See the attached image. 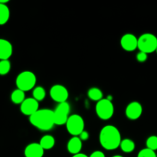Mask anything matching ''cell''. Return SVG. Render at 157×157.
I'll return each mask as SVG.
<instances>
[{"label": "cell", "mask_w": 157, "mask_h": 157, "mask_svg": "<svg viewBox=\"0 0 157 157\" xmlns=\"http://www.w3.org/2000/svg\"><path fill=\"white\" fill-rule=\"evenodd\" d=\"M50 96L53 101H56L58 104H61V103L67 102L69 93L67 89L64 86L61 84H55L51 88Z\"/></svg>", "instance_id": "obj_8"}, {"label": "cell", "mask_w": 157, "mask_h": 157, "mask_svg": "<svg viewBox=\"0 0 157 157\" xmlns=\"http://www.w3.org/2000/svg\"><path fill=\"white\" fill-rule=\"evenodd\" d=\"M36 81V76L33 72L25 71L21 72L17 76L15 84H16L17 88L25 92L35 87Z\"/></svg>", "instance_id": "obj_3"}, {"label": "cell", "mask_w": 157, "mask_h": 157, "mask_svg": "<svg viewBox=\"0 0 157 157\" xmlns=\"http://www.w3.org/2000/svg\"><path fill=\"white\" fill-rule=\"evenodd\" d=\"M113 157H123L122 156H120V155H116V156H113Z\"/></svg>", "instance_id": "obj_28"}, {"label": "cell", "mask_w": 157, "mask_h": 157, "mask_svg": "<svg viewBox=\"0 0 157 157\" xmlns=\"http://www.w3.org/2000/svg\"><path fill=\"white\" fill-rule=\"evenodd\" d=\"M147 148L150 149V150H157V136H151L150 137H148V139L147 140Z\"/></svg>", "instance_id": "obj_22"}, {"label": "cell", "mask_w": 157, "mask_h": 157, "mask_svg": "<svg viewBox=\"0 0 157 157\" xmlns=\"http://www.w3.org/2000/svg\"><path fill=\"white\" fill-rule=\"evenodd\" d=\"M88 98L94 101H100L103 99V93L98 87H92L87 92Z\"/></svg>", "instance_id": "obj_19"}, {"label": "cell", "mask_w": 157, "mask_h": 157, "mask_svg": "<svg viewBox=\"0 0 157 157\" xmlns=\"http://www.w3.org/2000/svg\"><path fill=\"white\" fill-rule=\"evenodd\" d=\"M38 107H39L38 101H36L35 98H25V100L21 104L20 110L23 114L31 117L39 110Z\"/></svg>", "instance_id": "obj_9"}, {"label": "cell", "mask_w": 157, "mask_h": 157, "mask_svg": "<svg viewBox=\"0 0 157 157\" xmlns=\"http://www.w3.org/2000/svg\"><path fill=\"white\" fill-rule=\"evenodd\" d=\"M72 157H89V156H87V155H85V154H84V153H78V154H75V155H74Z\"/></svg>", "instance_id": "obj_27"}, {"label": "cell", "mask_w": 157, "mask_h": 157, "mask_svg": "<svg viewBox=\"0 0 157 157\" xmlns=\"http://www.w3.org/2000/svg\"><path fill=\"white\" fill-rule=\"evenodd\" d=\"M99 140L101 145L107 150L117 149L122 141L119 130L113 125H107L100 132Z\"/></svg>", "instance_id": "obj_1"}, {"label": "cell", "mask_w": 157, "mask_h": 157, "mask_svg": "<svg viewBox=\"0 0 157 157\" xmlns=\"http://www.w3.org/2000/svg\"><path fill=\"white\" fill-rule=\"evenodd\" d=\"M89 157H106V156L103 152L98 150V151H94V153H92L91 155H90Z\"/></svg>", "instance_id": "obj_26"}, {"label": "cell", "mask_w": 157, "mask_h": 157, "mask_svg": "<svg viewBox=\"0 0 157 157\" xmlns=\"http://www.w3.org/2000/svg\"><path fill=\"white\" fill-rule=\"evenodd\" d=\"M121 44L127 52H133L138 48V38L133 34H126L121 38Z\"/></svg>", "instance_id": "obj_11"}, {"label": "cell", "mask_w": 157, "mask_h": 157, "mask_svg": "<svg viewBox=\"0 0 157 157\" xmlns=\"http://www.w3.org/2000/svg\"><path fill=\"white\" fill-rule=\"evenodd\" d=\"M120 147L124 153H132L135 149V144L132 140L124 139L121 141Z\"/></svg>", "instance_id": "obj_18"}, {"label": "cell", "mask_w": 157, "mask_h": 157, "mask_svg": "<svg viewBox=\"0 0 157 157\" xmlns=\"http://www.w3.org/2000/svg\"><path fill=\"white\" fill-rule=\"evenodd\" d=\"M95 110L98 117L104 121H107L113 117L114 107L111 101L105 98L98 101L95 107Z\"/></svg>", "instance_id": "obj_5"}, {"label": "cell", "mask_w": 157, "mask_h": 157, "mask_svg": "<svg viewBox=\"0 0 157 157\" xmlns=\"http://www.w3.org/2000/svg\"><path fill=\"white\" fill-rule=\"evenodd\" d=\"M143 113V107L137 101L130 103L126 108L125 113L128 119L135 121L140 118Z\"/></svg>", "instance_id": "obj_10"}, {"label": "cell", "mask_w": 157, "mask_h": 157, "mask_svg": "<svg viewBox=\"0 0 157 157\" xmlns=\"http://www.w3.org/2000/svg\"><path fill=\"white\" fill-rule=\"evenodd\" d=\"M32 94H33V98H35L36 101H43L44 99V98H45L46 92L44 87H41V86H38V87H36L34 88Z\"/></svg>", "instance_id": "obj_20"}, {"label": "cell", "mask_w": 157, "mask_h": 157, "mask_svg": "<svg viewBox=\"0 0 157 157\" xmlns=\"http://www.w3.org/2000/svg\"><path fill=\"white\" fill-rule=\"evenodd\" d=\"M11 100L15 104H21L23 101L25 100V92L17 88L16 90H13L11 94Z\"/></svg>", "instance_id": "obj_17"}, {"label": "cell", "mask_w": 157, "mask_h": 157, "mask_svg": "<svg viewBox=\"0 0 157 157\" xmlns=\"http://www.w3.org/2000/svg\"><path fill=\"white\" fill-rule=\"evenodd\" d=\"M78 136H79L80 139L81 140V141H86L88 140L89 133H87V131H85V130H84V131H83Z\"/></svg>", "instance_id": "obj_25"}, {"label": "cell", "mask_w": 157, "mask_h": 157, "mask_svg": "<svg viewBox=\"0 0 157 157\" xmlns=\"http://www.w3.org/2000/svg\"><path fill=\"white\" fill-rule=\"evenodd\" d=\"M137 157H157V154L153 150L145 148L139 152Z\"/></svg>", "instance_id": "obj_23"}, {"label": "cell", "mask_w": 157, "mask_h": 157, "mask_svg": "<svg viewBox=\"0 0 157 157\" xmlns=\"http://www.w3.org/2000/svg\"><path fill=\"white\" fill-rule=\"evenodd\" d=\"M66 127L71 135L78 136L84 130V119L78 114L71 115L67 121Z\"/></svg>", "instance_id": "obj_6"}, {"label": "cell", "mask_w": 157, "mask_h": 157, "mask_svg": "<svg viewBox=\"0 0 157 157\" xmlns=\"http://www.w3.org/2000/svg\"><path fill=\"white\" fill-rule=\"evenodd\" d=\"M10 17V11L6 4L0 3V25H3L9 21Z\"/></svg>", "instance_id": "obj_16"}, {"label": "cell", "mask_w": 157, "mask_h": 157, "mask_svg": "<svg viewBox=\"0 0 157 157\" xmlns=\"http://www.w3.org/2000/svg\"><path fill=\"white\" fill-rule=\"evenodd\" d=\"M44 150L39 144L32 143L25 147L24 154L25 157H42L44 156Z\"/></svg>", "instance_id": "obj_12"}, {"label": "cell", "mask_w": 157, "mask_h": 157, "mask_svg": "<svg viewBox=\"0 0 157 157\" xmlns=\"http://www.w3.org/2000/svg\"><path fill=\"white\" fill-rule=\"evenodd\" d=\"M12 45L8 40L0 38V61L9 60L12 55Z\"/></svg>", "instance_id": "obj_13"}, {"label": "cell", "mask_w": 157, "mask_h": 157, "mask_svg": "<svg viewBox=\"0 0 157 157\" xmlns=\"http://www.w3.org/2000/svg\"><path fill=\"white\" fill-rule=\"evenodd\" d=\"M29 121L38 130L42 131L50 130L55 125L54 110L49 109L38 110L36 113L29 117Z\"/></svg>", "instance_id": "obj_2"}, {"label": "cell", "mask_w": 157, "mask_h": 157, "mask_svg": "<svg viewBox=\"0 0 157 157\" xmlns=\"http://www.w3.org/2000/svg\"><path fill=\"white\" fill-rule=\"evenodd\" d=\"M136 60L139 62H145L147 60V54L144 53L143 52H140L139 53L136 55Z\"/></svg>", "instance_id": "obj_24"}, {"label": "cell", "mask_w": 157, "mask_h": 157, "mask_svg": "<svg viewBox=\"0 0 157 157\" xmlns=\"http://www.w3.org/2000/svg\"><path fill=\"white\" fill-rule=\"evenodd\" d=\"M67 151L73 155L80 153L82 149V141L79 136H73L71 138L67 144Z\"/></svg>", "instance_id": "obj_14"}, {"label": "cell", "mask_w": 157, "mask_h": 157, "mask_svg": "<svg viewBox=\"0 0 157 157\" xmlns=\"http://www.w3.org/2000/svg\"><path fill=\"white\" fill-rule=\"evenodd\" d=\"M156 52H157V48H156Z\"/></svg>", "instance_id": "obj_29"}, {"label": "cell", "mask_w": 157, "mask_h": 157, "mask_svg": "<svg viewBox=\"0 0 157 157\" xmlns=\"http://www.w3.org/2000/svg\"><path fill=\"white\" fill-rule=\"evenodd\" d=\"M70 113V105L67 102L58 104L55 110H54V118L55 125H64L67 124Z\"/></svg>", "instance_id": "obj_7"}, {"label": "cell", "mask_w": 157, "mask_h": 157, "mask_svg": "<svg viewBox=\"0 0 157 157\" xmlns=\"http://www.w3.org/2000/svg\"><path fill=\"white\" fill-rule=\"evenodd\" d=\"M39 144L44 150H51L55 144V139L52 135H45L40 140Z\"/></svg>", "instance_id": "obj_15"}, {"label": "cell", "mask_w": 157, "mask_h": 157, "mask_svg": "<svg viewBox=\"0 0 157 157\" xmlns=\"http://www.w3.org/2000/svg\"><path fill=\"white\" fill-rule=\"evenodd\" d=\"M138 48L140 52H143L146 54L156 52L157 48V38L153 34H143L138 38Z\"/></svg>", "instance_id": "obj_4"}, {"label": "cell", "mask_w": 157, "mask_h": 157, "mask_svg": "<svg viewBox=\"0 0 157 157\" xmlns=\"http://www.w3.org/2000/svg\"><path fill=\"white\" fill-rule=\"evenodd\" d=\"M11 63L9 60L0 61V75H6L10 71Z\"/></svg>", "instance_id": "obj_21"}]
</instances>
